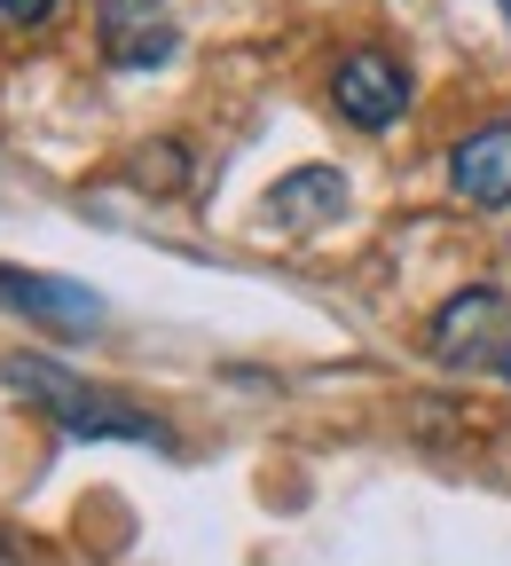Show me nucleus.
<instances>
[{"label": "nucleus", "instance_id": "nucleus-1", "mask_svg": "<svg viewBox=\"0 0 511 566\" xmlns=\"http://www.w3.org/2000/svg\"><path fill=\"white\" fill-rule=\"evenodd\" d=\"M0 386H17L24 401H40L63 433H80V441H150V449H166V424L150 409H134L111 386L71 378L63 363H40V354H9V363H0Z\"/></svg>", "mask_w": 511, "mask_h": 566}, {"label": "nucleus", "instance_id": "nucleus-2", "mask_svg": "<svg viewBox=\"0 0 511 566\" xmlns=\"http://www.w3.org/2000/svg\"><path fill=\"white\" fill-rule=\"evenodd\" d=\"M425 346L441 354L449 370H480V363L503 370V354H511V300L488 292V283H472V292H457L441 315H432Z\"/></svg>", "mask_w": 511, "mask_h": 566}, {"label": "nucleus", "instance_id": "nucleus-3", "mask_svg": "<svg viewBox=\"0 0 511 566\" xmlns=\"http://www.w3.org/2000/svg\"><path fill=\"white\" fill-rule=\"evenodd\" d=\"M331 95H338V111H346L354 126L378 134V126H394V118L409 111V71H401L386 48H354V55L338 63V87H331Z\"/></svg>", "mask_w": 511, "mask_h": 566}, {"label": "nucleus", "instance_id": "nucleus-4", "mask_svg": "<svg viewBox=\"0 0 511 566\" xmlns=\"http://www.w3.org/2000/svg\"><path fill=\"white\" fill-rule=\"evenodd\" d=\"M0 307H17V315H40L48 331H95V323H103V300L87 292V283L32 275V268H0Z\"/></svg>", "mask_w": 511, "mask_h": 566}, {"label": "nucleus", "instance_id": "nucleus-5", "mask_svg": "<svg viewBox=\"0 0 511 566\" xmlns=\"http://www.w3.org/2000/svg\"><path fill=\"white\" fill-rule=\"evenodd\" d=\"M174 17H166V0H103V55L118 71H150L174 55Z\"/></svg>", "mask_w": 511, "mask_h": 566}, {"label": "nucleus", "instance_id": "nucleus-6", "mask_svg": "<svg viewBox=\"0 0 511 566\" xmlns=\"http://www.w3.org/2000/svg\"><path fill=\"white\" fill-rule=\"evenodd\" d=\"M449 181H457V197L465 205H511V118H496V126H480V134H465L457 142V158H449Z\"/></svg>", "mask_w": 511, "mask_h": 566}, {"label": "nucleus", "instance_id": "nucleus-7", "mask_svg": "<svg viewBox=\"0 0 511 566\" xmlns=\"http://www.w3.org/2000/svg\"><path fill=\"white\" fill-rule=\"evenodd\" d=\"M338 212H346V174L338 166H300L268 189V221H283V229H323Z\"/></svg>", "mask_w": 511, "mask_h": 566}, {"label": "nucleus", "instance_id": "nucleus-8", "mask_svg": "<svg viewBox=\"0 0 511 566\" xmlns=\"http://www.w3.org/2000/svg\"><path fill=\"white\" fill-rule=\"evenodd\" d=\"M63 9V0H0V32H32V24H48Z\"/></svg>", "mask_w": 511, "mask_h": 566}, {"label": "nucleus", "instance_id": "nucleus-9", "mask_svg": "<svg viewBox=\"0 0 511 566\" xmlns=\"http://www.w3.org/2000/svg\"><path fill=\"white\" fill-rule=\"evenodd\" d=\"M0 566H17V558H9V551H0Z\"/></svg>", "mask_w": 511, "mask_h": 566}, {"label": "nucleus", "instance_id": "nucleus-10", "mask_svg": "<svg viewBox=\"0 0 511 566\" xmlns=\"http://www.w3.org/2000/svg\"><path fill=\"white\" fill-rule=\"evenodd\" d=\"M503 378H511V354H503Z\"/></svg>", "mask_w": 511, "mask_h": 566}, {"label": "nucleus", "instance_id": "nucleus-11", "mask_svg": "<svg viewBox=\"0 0 511 566\" xmlns=\"http://www.w3.org/2000/svg\"><path fill=\"white\" fill-rule=\"evenodd\" d=\"M503 17H511V0H503Z\"/></svg>", "mask_w": 511, "mask_h": 566}]
</instances>
